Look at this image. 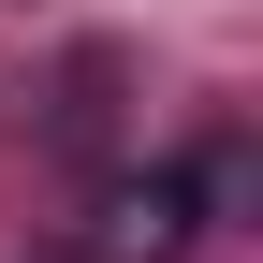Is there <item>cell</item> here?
<instances>
[{
    "instance_id": "obj_1",
    "label": "cell",
    "mask_w": 263,
    "mask_h": 263,
    "mask_svg": "<svg viewBox=\"0 0 263 263\" xmlns=\"http://www.w3.org/2000/svg\"><path fill=\"white\" fill-rule=\"evenodd\" d=\"M190 219H205V176H132L103 205V263H176Z\"/></svg>"
}]
</instances>
